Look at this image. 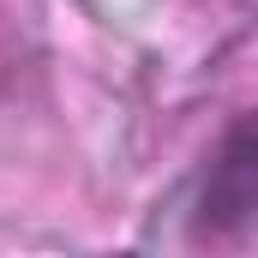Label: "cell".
<instances>
[{
  "instance_id": "obj_2",
  "label": "cell",
  "mask_w": 258,
  "mask_h": 258,
  "mask_svg": "<svg viewBox=\"0 0 258 258\" xmlns=\"http://www.w3.org/2000/svg\"><path fill=\"white\" fill-rule=\"evenodd\" d=\"M96 258H138V252H96Z\"/></svg>"
},
{
  "instance_id": "obj_1",
  "label": "cell",
  "mask_w": 258,
  "mask_h": 258,
  "mask_svg": "<svg viewBox=\"0 0 258 258\" xmlns=\"http://www.w3.org/2000/svg\"><path fill=\"white\" fill-rule=\"evenodd\" d=\"M252 210H258V126L252 114H234L216 150L204 156L186 228L192 240H240L252 228Z\"/></svg>"
}]
</instances>
